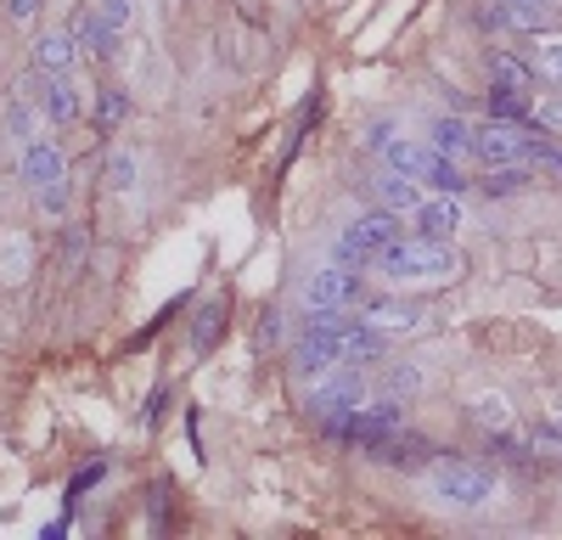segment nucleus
Listing matches in <instances>:
<instances>
[{
    "label": "nucleus",
    "mask_w": 562,
    "mask_h": 540,
    "mask_svg": "<svg viewBox=\"0 0 562 540\" xmlns=\"http://www.w3.org/2000/svg\"><path fill=\"white\" fill-rule=\"evenodd\" d=\"M383 282L389 288H434V282H456L461 277V254L439 237H400L383 259Z\"/></svg>",
    "instance_id": "nucleus-1"
},
{
    "label": "nucleus",
    "mask_w": 562,
    "mask_h": 540,
    "mask_svg": "<svg viewBox=\"0 0 562 540\" xmlns=\"http://www.w3.org/2000/svg\"><path fill=\"white\" fill-rule=\"evenodd\" d=\"M400 220H405V214H394V209H366L360 220H349L344 232H338V243H333L338 265H378V259L405 237Z\"/></svg>",
    "instance_id": "nucleus-2"
},
{
    "label": "nucleus",
    "mask_w": 562,
    "mask_h": 540,
    "mask_svg": "<svg viewBox=\"0 0 562 540\" xmlns=\"http://www.w3.org/2000/svg\"><path fill=\"white\" fill-rule=\"evenodd\" d=\"M428 484L445 507H461V513H479V507L495 502V473L479 468V462H461V457H434Z\"/></svg>",
    "instance_id": "nucleus-3"
},
{
    "label": "nucleus",
    "mask_w": 562,
    "mask_h": 540,
    "mask_svg": "<svg viewBox=\"0 0 562 540\" xmlns=\"http://www.w3.org/2000/svg\"><path fill=\"white\" fill-rule=\"evenodd\" d=\"M23 180L29 192L45 203V209H63V180H68V158L57 142H45V135H34V142H23Z\"/></svg>",
    "instance_id": "nucleus-4"
},
{
    "label": "nucleus",
    "mask_w": 562,
    "mask_h": 540,
    "mask_svg": "<svg viewBox=\"0 0 562 540\" xmlns=\"http://www.w3.org/2000/svg\"><path fill=\"white\" fill-rule=\"evenodd\" d=\"M360 400H366V383L355 378V367H333V372L310 389V412H315L321 423H333V417L355 412Z\"/></svg>",
    "instance_id": "nucleus-5"
},
{
    "label": "nucleus",
    "mask_w": 562,
    "mask_h": 540,
    "mask_svg": "<svg viewBox=\"0 0 562 540\" xmlns=\"http://www.w3.org/2000/svg\"><path fill=\"white\" fill-rule=\"evenodd\" d=\"M74 40H79V52L85 57H97V63H108V57H119V29L102 18V12H90V7H79L74 12V29H68Z\"/></svg>",
    "instance_id": "nucleus-6"
},
{
    "label": "nucleus",
    "mask_w": 562,
    "mask_h": 540,
    "mask_svg": "<svg viewBox=\"0 0 562 540\" xmlns=\"http://www.w3.org/2000/svg\"><path fill=\"white\" fill-rule=\"evenodd\" d=\"M371 457H378L383 468H405V473H416V468H428V462H434V445L422 439V434L394 428L383 445H371Z\"/></svg>",
    "instance_id": "nucleus-7"
},
{
    "label": "nucleus",
    "mask_w": 562,
    "mask_h": 540,
    "mask_svg": "<svg viewBox=\"0 0 562 540\" xmlns=\"http://www.w3.org/2000/svg\"><path fill=\"white\" fill-rule=\"evenodd\" d=\"M416 220V237H439V243H450L456 232H461V203L450 198V192H439V198H422V209L411 214Z\"/></svg>",
    "instance_id": "nucleus-8"
},
{
    "label": "nucleus",
    "mask_w": 562,
    "mask_h": 540,
    "mask_svg": "<svg viewBox=\"0 0 562 540\" xmlns=\"http://www.w3.org/2000/svg\"><path fill=\"white\" fill-rule=\"evenodd\" d=\"M360 315H366L378 333H389V338H394V333H428V310L400 304V299H378V304H366Z\"/></svg>",
    "instance_id": "nucleus-9"
},
{
    "label": "nucleus",
    "mask_w": 562,
    "mask_h": 540,
    "mask_svg": "<svg viewBox=\"0 0 562 540\" xmlns=\"http://www.w3.org/2000/svg\"><path fill=\"white\" fill-rule=\"evenodd\" d=\"M304 304H338V310H349V304H360V282L349 277V270H315V277L304 282Z\"/></svg>",
    "instance_id": "nucleus-10"
},
{
    "label": "nucleus",
    "mask_w": 562,
    "mask_h": 540,
    "mask_svg": "<svg viewBox=\"0 0 562 540\" xmlns=\"http://www.w3.org/2000/svg\"><path fill=\"white\" fill-rule=\"evenodd\" d=\"M428 158H434V147L411 142V135H394V142L383 147V169H394V175H411V180H422V175H428Z\"/></svg>",
    "instance_id": "nucleus-11"
},
{
    "label": "nucleus",
    "mask_w": 562,
    "mask_h": 540,
    "mask_svg": "<svg viewBox=\"0 0 562 540\" xmlns=\"http://www.w3.org/2000/svg\"><path fill=\"white\" fill-rule=\"evenodd\" d=\"M74 57H79V40L74 34H40L34 40V68L40 74H68Z\"/></svg>",
    "instance_id": "nucleus-12"
},
{
    "label": "nucleus",
    "mask_w": 562,
    "mask_h": 540,
    "mask_svg": "<svg viewBox=\"0 0 562 540\" xmlns=\"http://www.w3.org/2000/svg\"><path fill=\"white\" fill-rule=\"evenodd\" d=\"M40 108H45V119H52V124H68V119L79 113V90H74V79H68V74H45V97H40Z\"/></svg>",
    "instance_id": "nucleus-13"
},
{
    "label": "nucleus",
    "mask_w": 562,
    "mask_h": 540,
    "mask_svg": "<svg viewBox=\"0 0 562 540\" xmlns=\"http://www.w3.org/2000/svg\"><path fill=\"white\" fill-rule=\"evenodd\" d=\"M490 119H512V124H529L535 119V97L518 85H490Z\"/></svg>",
    "instance_id": "nucleus-14"
},
{
    "label": "nucleus",
    "mask_w": 562,
    "mask_h": 540,
    "mask_svg": "<svg viewBox=\"0 0 562 540\" xmlns=\"http://www.w3.org/2000/svg\"><path fill=\"white\" fill-rule=\"evenodd\" d=\"M422 187H434V192H450V198H461L473 180L461 175V158H450V153H439L434 147V158H428V175H422Z\"/></svg>",
    "instance_id": "nucleus-15"
},
{
    "label": "nucleus",
    "mask_w": 562,
    "mask_h": 540,
    "mask_svg": "<svg viewBox=\"0 0 562 540\" xmlns=\"http://www.w3.org/2000/svg\"><path fill=\"white\" fill-rule=\"evenodd\" d=\"M416 187H422V180L389 169V175L378 180V198H383V209H394V214H416V209H422V192H416Z\"/></svg>",
    "instance_id": "nucleus-16"
},
{
    "label": "nucleus",
    "mask_w": 562,
    "mask_h": 540,
    "mask_svg": "<svg viewBox=\"0 0 562 540\" xmlns=\"http://www.w3.org/2000/svg\"><path fill=\"white\" fill-rule=\"evenodd\" d=\"M434 147L450 158H473V124L467 119H439L434 124Z\"/></svg>",
    "instance_id": "nucleus-17"
},
{
    "label": "nucleus",
    "mask_w": 562,
    "mask_h": 540,
    "mask_svg": "<svg viewBox=\"0 0 562 540\" xmlns=\"http://www.w3.org/2000/svg\"><path fill=\"white\" fill-rule=\"evenodd\" d=\"M529 63H535V74H540V79L562 85V34H535Z\"/></svg>",
    "instance_id": "nucleus-18"
},
{
    "label": "nucleus",
    "mask_w": 562,
    "mask_h": 540,
    "mask_svg": "<svg viewBox=\"0 0 562 540\" xmlns=\"http://www.w3.org/2000/svg\"><path fill=\"white\" fill-rule=\"evenodd\" d=\"M490 79H495V85H518V90H529V85H535V63L512 57V52H490Z\"/></svg>",
    "instance_id": "nucleus-19"
},
{
    "label": "nucleus",
    "mask_w": 562,
    "mask_h": 540,
    "mask_svg": "<svg viewBox=\"0 0 562 540\" xmlns=\"http://www.w3.org/2000/svg\"><path fill=\"white\" fill-rule=\"evenodd\" d=\"M220 327H225V299H214V304L198 310V322H192V349L209 355V349L220 344Z\"/></svg>",
    "instance_id": "nucleus-20"
},
{
    "label": "nucleus",
    "mask_w": 562,
    "mask_h": 540,
    "mask_svg": "<svg viewBox=\"0 0 562 540\" xmlns=\"http://www.w3.org/2000/svg\"><path fill=\"white\" fill-rule=\"evenodd\" d=\"M124 119H130V90L124 85H102L97 90V124L102 130H119Z\"/></svg>",
    "instance_id": "nucleus-21"
},
{
    "label": "nucleus",
    "mask_w": 562,
    "mask_h": 540,
    "mask_svg": "<svg viewBox=\"0 0 562 540\" xmlns=\"http://www.w3.org/2000/svg\"><path fill=\"white\" fill-rule=\"evenodd\" d=\"M524 180H529V164H501V169H484L479 187H484L490 198H506V192H518Z\"/></svg>",
    "instance_id": "nucleus-22"
},
{
    "label": "nucleus",
    "mask_w": 562,
    "mask_h": 540,
    "mask_svg": "<svg viewBox=\"0 0 562 540\" xmlns=\"http://www.w3.org/2000/svg\"><path fill=\"white\" fill-rule=\"evenodd\" d=\"M422 389V372L416 367H400V360H394V367L383 372V394H394V400H411Z\"/></svg>",
    "instance_id": "nucleus-23"
},
{
    "label": "nucleus",
    "mask_w": 562,
    "mask_h": 540,
    "mask_svg": "<svg viewBox=\"0 0 562 540\" xmlns=\"http://www.w3.org/2000/svg\"><path fill=\"white\" fill-rule=\"evenodd\" d=\"M479 423L495 428V434L512 428V412H506V400H501V394H484V400H479Z\"/></svg>",
    "instance_id": "nucleus-24"
},
{
    "label": "nucleus",
    "mask_w": 562,
    "mask_h": 540,
    "mask_svg": "<svg viewBox=\"0 0 562 540\" xmlns=\"http://www.w3.org/2000/svg\"><path fill=\"white\" fill-rule=\"evenodd\" d=\"M7 130L18 135V142H34V113H29V102H12V108H7Z\"/></svg>",
    "instance_id": "nucleus-25"
},
{
    "label": "nucleus",
    "mask_w": 562,
    "mask_h": 540,
    "mask_svg": "<svg viewBox=\"0 0 562 540\" xmlns=\"http://www.w3.org/2000/svg\"><path fill=\"white\" fill-rule=\"evenodd\" d=\"M108 180H113L119 192H130V187H135V158H130V153H113V164H108Z\"/></svg>",
    "instance_id": "nucleus-26"
},
{
    "label": "nucleus",
    "mask_w": 562,
    "mask_h": 540,
    "mask_svg": "<svg viewBox=\"0 0 562 540\" xmlns=\"http://www.w3.org/2000/svg\"><path fill=\"white\" fill-rule=\"evenodd\" d=\"M360 142H366V147H371V153H383V147H389V142H394V119H378V124H371V130H366V135H360Z\"/></svg>",
    "instance_id": "nucleus-27"
},
{
    "label": "nucleus",
    "mask_w": 562,
    "mask_h": 540,
    "mask_svg": "<svg viewBox=\"0 0 562 540\" xmlns=\"http://www.w3.org/2000/svg\"><path fill=\"white\" fill-rule=\"evenodd\" d=\"M97 479H102V462H90V468H79V473H74V484H68V507H74V502H79V495H85L90 484H97Z\"/></svg>",
    "instance_id": "nucleus-28"
},
{
    "label": "nucleus",
    "mask_w": 562,
    "mask_h": 540,
    "mask_svg": "<svg viewBox=\"0 0 562 540\" xmlns=\"http://www.w3.org/2000/svg\"><path fill=\"white\" fill-rule=\"evenodd\" d=\"M535 124H540V130H562V97L535 102Z\"/></svg>",
    "instance_id": "nucleus-29"
},
{
    "label": "nucleus",
    "mask_w": 562,
    "mask_h": 540,
    "mask_svg": "<svg viewBox=\"0 0 562 540\" xmlns=\"http://www.w3.org/2000/svg\"><path fill=\"white\" fill-rule=\"evenodd\" d=\"M97 12H102V18L113 23V29H124V23H130V0H102Z\"/></svg>",
    "instance_id": "nucleus-30"
},
{
    "label": "nucleus",
    "mask_w": 562,
    "mask_h": 540,
    "mask_svg": "<svg viewBox=\"0 0 562 540\" xmlns=\"http://www.w3.org/2000/svg\"><path fill=\"white\" fill-rule=\"evenodd\" d=\"M34 12H40V0H12V18H18V23H29Z\"/></svg>",
    "instance_id": "nucleus-31"
},
{
    "label": "nucleus",
    "mask_w": 562,
    "mask_h": 540,
    "mask_svg": "<svg viewBox=\"0 0 562 540\" xmlns=\"http://www.w3.org/2000/svg\"><path fill=\"white\" fill-rule=\"evenodd\" d=\"M518 7H551V0H518Z\"/></svg>",
    "instance_id": "nucleus-32"
}]
</instances>
